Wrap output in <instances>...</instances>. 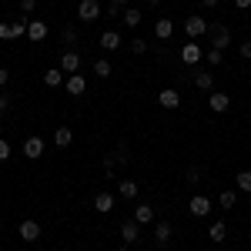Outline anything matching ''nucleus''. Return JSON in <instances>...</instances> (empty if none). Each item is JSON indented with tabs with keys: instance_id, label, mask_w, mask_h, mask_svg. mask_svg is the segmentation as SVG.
Here are the masks:
<instances>
[{
	"instance_id": "f257e3e1",
	"label": "nucleus",
	"mask_w": 251,
	"mask_h": 251,
	"mask_svg": "<svg viewBox=\"0 0 251 251\" xmlns=\"http://www.w3.org/2000/svg\"><path fill=\"white\" fill-rule=\"evenodd\" d=\"M208 37H211V47H218V50H225V47H231V30L225 27V24H208Z\"/></svg>"
},
{
	"instance_id": "f03ea898",
	"label": "nucleus",
	"mask_w": 251,
	"mask_h": 251,
	"mask_svg": "<svg viewBox=\"0 0 251 251\" xmlns=\"http://www.w3.org/2000/svg\"><path fill=\"white\" fill-rule=\"evenodd\" d=\"M184 34H188L191 40H201L204 34H208V20L198 17V14H194V17H188V20H184Z\"/></svg>"
},
{
	"instance_id": "7ed1b4c3",
	"label": "nucleus",
	"mask_w": 251,
	"mask_h": 251,
	"mask_svg": "<svg viewBox=\"0 0 251 251\" xmlns=\"http://www.w3.org/2000/svg\"><path fill=\"white\" fill-rule=\"evenodd\" d=\"M97 17H100V3H97V0H80V3H77V20L94 24Z\"/></svg>"
},
{
	"instance_id": "20e7f679",
	"label": "nucleus",
	"mask_w": 251,
	"mask_h": 251,
	"mask_svg": "<svg viewBox=\"0 0 251 251\" xmlns=\"http://www.w3.org/2000/svg\"><path fill=\"white\" fill-rule=\"evenodd\" d=\"M188 211L194 218H208L211 214V198H204V194H194L191 201H188Z\"/></svg>"
},
{
	"instance_id": "39448f33",
	"label": "nucleus",
	"mask_w": 251,
	"mask_h": 251,
	"mask_svg": "<svg viewBox=\"0 0 251 251\" xmlns=\"http://www.w3.org/2000/svg\"><path fill=\"white\" fill-rule=\"evenodd\" d=\"M17 234L24 238V241H27V245H34V241H40V225L34 221V218H27V221H20Z\"/></svg>"
},
{
	"instance_id": "423d86ee",
	"label": "nucleus",
	"mask_w": 251,
	"mask_h": 251,
	"mask_svg": "<svg viewBox=\"0 0 251 251\" xmlns=\"http://www.w3.org/2000/svg\"><path fill=\"white\" fill-rule=\"evenodd\" d=\"M208 107H211L214 114H225V111L231 107V97L225 94V91H211V94H208Z\"/></svg>"
},
{
	"instance_id": "0eeeda50",
	"label": "nucleus",
	"mask_w": 251,
	"mask_h": 251,
	"mask_svg": "<svg viewBox=\"0 0 251 251\" xmlns=\"http://www.w3.org/2000/svg\"><path fill=\"white\" fill-rule=\"evenodd\" d=\"M201 57H204V47H201L198 40H188V44L181 47V60H184V64H198Z\"/></svg>"
},
{
	"instance_id": "6e6552de",
	"label": "nucleus",
	"mask_w": 251,
	"mask_h": 251,
	"mask_svg": "<svg viewBox=\"0 0 251 251\" xmlns=\"http://www.w3.org/2000/svg\"><path fill=\"white\" fill-rule=\"evenodd\" d=\"M64 74H77V67H80V54L77 50H64L60 54V64H57Z\"/></svg>"
},
{
	"instance_id": "1a4fd4ad",
	"label": "nucleus",
	"mask_w": 251,
	"mask_h": 251,
	"mask_svg": "<svg viewBox=\"0 0 251 251\" xmlns=\"http://www.w3.org/2000/svg\"><path fill=\"white\" fill-rule=\"evenodd\" d=\"M117 231H121V241H124V245H134L137 238H141V225H137L134 218H131V221H124Z\"/></svg>"
},
{
	"instance_id": "9d476101",
	"label": "nucleus",
	"mask_w": 251,
	"mask_h": 251,
	"mask_svg": "<svg viewBox=\"0 0 251 251\" xmlns=\"http://www.w3.org/2000/svg\"><path fill=\"white\" fill-rule=\"evenodd\" d=\"M157 104H161L164 111H174V107H181V94H177L174 87H164V91L157 94Z\"/></svg>"
},
{
	"instance_id": "9b49d317",
	"label": "nucleus",
	"mask_w": 251,
	"mask_h": 251,
	"mask_svg": "<svg viewBox=\"0 0 251 251\" xmlns=\"http://www.w3.org/2000/svg\"><path fill=\"white\" fill-rule=\"evenodd\" d=\"M24 157H30V161L44 157V137H27L24 141Z\"/></svg>"
},
{
	"instance_id": "f8f14e48",
	"label": "nucleus",
	"mask_w": 251,
	"mask_h": 251,
	"mask_svg": "<svg viewBox=\"0 0 251 251\" xmlns=\"http://www.w3.org/2000/svg\"><path fill=\"white\" fill-rule=\"evenodd\" d=\"M94 211L97 214H111V211H114V194H111V191L94 194Z\"/></svg>"
},
{
	"instance_id": "ddd939ff",
	"label": "nucleus",
	"mask_w": 251,
	"mask_h": 251,
	"mask_svg": "<svg viewBox=\"0 0 251 251\" xmlns=\"http://www.w3.org/2000/svg\"><path fill=\"white\" fill-rule=\"evenodd\" d=\"M47 34H50V30H47V24H44V20H27V37L34 40V44H40Z\"/></svg>"
},
{
	"instance_id": "4468645a",
	"label": "nucleus",
	"mask_w": 251,
	"mask_h": 251,
	"mask_svg": "<svg viewBox=\"0 0 251 251\" xmlns=\"http://www.w3.org/2000/svg\"><path fill=\"white\" fill-rule=\"evenodd\" d=\"M154 37L157 40H171L174 37V20H168V17H161L154 24Z\"/></svg>"
},
{
	"instance_id": "2eb2a0df",
	"label": "nucleus",
	"mask_w": 251,
	"mask_h": 251,
	"mask_svg": "<svg viewBox=\"0 0 251 251\" xmlns=\"http://www.w3.org/2000/svg\"><path fill=\"white\" fill-rule=\"evenodd\" d=\"M84 91H87V80L80 77V74H71V77H67V94H71V97H80Z\"/></svg>"
},
{
	"instance_id": "dca6fc26",
	"label": "nucleus",
	"mask_w": 251,
	"mask_h": 251,
	"mask_svg": "<svg viewBox=\"0 0 251 251\" xmlns=\"http://www.w3.org/2000/svg\"><path fill=\"white\" fill-rule=\"evenodd\" d=\"M121 44H124V40H121L117 30H104V34H100V47H104V50H117Z\"/></svg>"
},
{
	"instance_id": "f3484780",
	"label": "nucleus",
	"mask_w": 251,
	"mask_h": 251,
	"mask_svg": "<svg viewBox=\"0 0 251 251\" xmlns=\"http://www.w3.org/2000/svg\"><path fill=\"white\" fill-rule=\"evenodd\" d=\"M54 144H57L60 151L71 148V144H74V131H71V127H57V131H54Z\"/></svg>"
},
{
	"instance_id": "a211bd4d",
	"label": "nucleus",
	"mask_w": 251,
	"mask_h": 251,
	"mask_svg": "<svg viewBox=\"0 0 251 251\" xmlns=\"http://www.w3.org/2000/svg\"><path fill=\"white\" fill-rule=\"evenodd\" d=\"M134 221L137 225H151V221H154V208H151V204H137L134 208Z\"/></svg>"
},
{
	"instance_id": "6ab92c4d",
	"label": "nucleus",
	"mask_w": 251,
	"mask_h": 251,
	"mask_svg": "<svg viewBox=\"0 0 251 251\" xmlns=\"http://www.w3.org/2000/svg\"><path fill=\"white\" fill-rule=\"evenodd\" d=\"M154 241L157 245H168L171 241V221H157L154 225Z\"/></svg>"
},
{
	"instance_id": "aec40b11",
	"label": "nucleus",
	"mask_w": 251,
	"mask_h": 251,
	"mask_svg": "<svg viewBox=\"0 0 251 251\" xmlns=\"http://www.w3.org/2000/svg\"><path fill=\"white\" fill-rule=\"evenodd\" d=\"M194 87L211 94V91H214V74H201V71H198V74H194Z\"/></svg>"
},
{
	"instance_id": "412c9836",
	"label": "nucleus",
	"mask_w": 251,
	"mask_h": 251,
	"mask_svg": "<svg viewBox=\"0 0 251 251\" xmlns=\"http://www.w3.org/2000/svg\"><path fill=\"white\" fill-rule=\"evenodd\" d=\"M218 204H221L225 211H228V208H234V204H238V188H225V191H221V198H218Z\"/></svg>"
},
{
	"instance_id": "4be33fe9",
	"label": "nucleus",
	"mask_w": 251,
	"mask_h": 251,
	"mask_svg": "<svg viewBox=\"0 0 251 251\" xmlns=\"http://www.w3.org/2000/svg\"><path fill=\"white\" fill-rule=\"evenodd\" d=\"M208 238H211L214 245H225V238H228V228H225V221H214L211 231H208Z\"/></svg>"
},
{
	"instance_id": "5701e85b",
	"label": "nucleus",
	"mask_w": 251,
	"mask_h": 251,
	"mask_svg": "<svg viewBox=\"0 0 251 251\" xmlns=\"http://www.w3.org/2000/svg\"><path fill=\"white\" fill-rule=\"evenodd\" d=\"M44 84H47V87H60V84H64V71H60V67L44 71Z\"/></svg>"
},
{
	"instance_id": "b1692460",
	"label": "nucleus",
	"mask_w": 251,
	"mask_h": 251,
	"mask_svg": "<svg viewBox=\"0 0 251 251\" xmlns=\"http://www.w3.org/2000/svg\"><path fill=\"white\" fill-rule=\"evenodd\" d=\"M117 194L127 198V201H134L137 198V181H121V184H117Z\"/></svg>"
},
{
	"instance_id": "393cba45",
	"label": "nucleus",
	"mask_w": 251,
	"mask_h": 251,
	"mask_svg": "<svg viewBox=\"0 0 251 251\" xmlns=\"http://www.w3.org/2000/svg\"><path fill=\"white\" fill-rule=\"evenodd\" d=\"M124 161H127V154H124V148H121V151H114V154H107V157H104V168H107V174L114 171L117 164H124Z\"/></svg>"
},
{
	"instance_id": "a878e982",
	"label": "nucleus",
	"mask_w": 251,
	"mask_h": 251,
	"mask_svg": "<svg viewBox=\"0 0 251 251\" xmlns=\"http://www.w3.org/2000/svg\"><path fill=\"white\" fill-rule=\"evenodd\" d=\"M234 188H238V191H245V194H251V171H238Z\"/></svg>"
},
{
	"instance_id": "bb28decb",
	"label": "nucleus",
	"mask_w": 251,
	"mask_h": 251,
	"mask_svg": "<svg viewBox=\"0 0 251 251\" xmlns=\"http://www.w3.org/2000/svg\"><path fill=\"white\" fill-rule=\"evenodd\" d=\"M137 24H141V10L137 7H127L124 10V27H137Z\"/></svg>"
},
{
	"instance_id": "cd10ccee",
	"label": "nucleus",
	"mask_w": 251,
	"mask_h": 251,
	"mask_svg": "<svg viewBox=\"0 0 251 251\" xmlns=\"http://www.w3.org/2000/svg\"><path fill=\"white\" fill-rule=\"evenodd\" d=\"M94 77H111V60H94Z\"/></svg>"
},
{
	"instance_id": "c85d7f7f",
	"label": "nucleus",
	"mask_w": 251,
	"mask_h": 251,
	"mask_svg": "<svg viewBox=\"0 0 251 251\" xmlns=\"http://www.w3.org/2000/svg\"><path fill=\"white\" fill-rule=\"evenodd\" d=\"M204 60H208V64H214V67H218V64H221V60H225V50H218V47H208V50H204Z\"/></svg>"
},
{
	"instance_id": "c756f323",
	"label": "nucleus",
	"mask_w": 251,
	"mask_h": 251,
	"mask_svg": "<svg viewBox=\"0 0 251 251\" xmlns=\"http://www.w3.org/2000/svg\"><path fill=\"white\" fill-rule=\"evenodd\" d=\"M0 40H14V24L0 20Z\"/></svg>"
},
{
	"instance_id": "7c9ffc66",
	"label": "nucleus",
	"mask_w": 251,
	"mask_h": 251,
	"mask_svg": "<svg viewBox=\"0 0 251 251\" xmlns=\"http://www.w3.org/2000/svg\"><path fill=\"white\" fill-rule=\"evenodd\" d=\"M131 54H137V57H144V54H148V44H144L141 37H137V40H131Z\"/></svg>"
},
{
	"instance_id": "2f4dec72",
	"label": "nucleus",
	"mask_w": 251,
	"mask_h": 251,
	"mask_svg": "<svg viewBox=\"0 0 251 251\" xmlns=\"http://www.w3.org/2000/svg\"><path fill=\"white\" fill-rule=\"evenodd\" d=\"M60 37H64V44H77V30H74V27H64Z\"/></svg>"
},
{
	"instance_id": "473e14b6",
	"label": "nucleus",
	"mask_w": 251,
	"mask_h": 251,
	"mask_svg": "<svg viewBox=\"0 0 251 251\" xmlns=\"http://www.w3.org/2000/svg\"><path fill=\"white\" fill-rule=\"evenodd\" d=\"M20 10H24V14H34V10H37V0H20Z\"/></svg>"
},
{
	"instance_id": "72a5a7b5",
	"label": "nucleus",
	"mask_w": 251,
	"mask_h": 251,
	"mask_svg": "<svg viewBox=\"0 0 251 251\" xmlns=\"http://www.w3.org/2000/svg\"><path fill=\"white\" fill-rule=\"evenodd\" d=\"M238 54H241V57H245V60H251V40H245V44L238 47Z\"/></svg>"
},
{
	"instance_id": "f704fd0d",
	"label": "nucleus",
	"mask_w": 251,
	"mask_h": 251,
	"mask_svg": "<svg viewBox=\"0 0 251 251\" xmlns=\"http://www.w3.org/2000/svg\"><path fill=\"white\" fill-rule=\"evenodd\" d=\"M7 111H10V97H7V94H0V117L7 114Z\"/></svg>"
},
{
	"instance_id": "c9c22d12",
	"label": "nucleus",
	"mask_w": 251,
	"mask_h": 251,
	"mask_svg": "<svg viewBox=\"0 0 251 251\" xmlns=\"http://www.w3.org/2000/svg\"><path fill=\"white\" fill-rule=\"evenodd\" d=\"M7 157H10V144L0 137V161H7Z\"/></svg>"
},
{
	"instance_id": "e433bc0d",
	"label": "nucleus",
	"mask_w": 251,
	"mask_h": 251,
	"mask_svg": "<svg viewBox=\"0 0 251 251\" xmlns=\"http://www.w3.org/2000/svg\"><path fill=\"white\" fill-rule=\"evenodd\" d=\"M7 84H10V71H7V67H0V87H7Z\"/></svg>"
},
{
	"instance_id": "4c0bfd02",
	"label": "nucleus",
	"mask_w": 251,
	"mask_h": 251,
	"mask_svg": "<svg viewBox=\"0 0 251 251\" xmlns=\"http://www.w3.org/2000/svg\"><path fill=\"white\" fill-rule=\"evenodd\" d=\"M117 7H127V0H111V7H107V10H111V14H117Z\"/></svg>"
},
{
	"instance_id": "58836bf2",
	"label": "nucleus",
	"mask_w": 251,
	"mask_h": 251,
	"mask_svg": "<svg viewBox=\"0 0 251 251\" xmlns=\"http://www.w3.org/2000/svg\"><path fill=\"white\" fill-rule=\"evenodd\" d=\"M234 7H238V10H248V7H251V0H234Z\"/></svg>"
},
{
	"instance_id": "ea45409f",
	"label": "nucleus",
	"mask_w": 251,
	"mask_h": 251,
	"mask_svg": "<svg viewBox=\"0 0 251 251\" xmlns=\"http://www.w3.org/2000/svg\"><path fill=\"white\" fill-rule=\"evenodd\" d=\"M201 3H204V7H218L221 0H201Z\"/></svg>"
},
{
	"instance_id": "a19ab883",
	"label": "nucleus",
	"mask_w": 251,
	"mask_h": 251,
	"mask_svg": "<svg viewBox=\"0 0 251 251\" xmlns=\"http://www.w3.org/2000/svg\"><path fill=\"white\" fill-rule=\"evenodd\" d=\"M117 251H131V245H121V248H117Z\"/></svg>"
},
{
	"instance_id": "79ce46f5",
	"label": "nucleus",
	"mask_w": 251,
	"mask_h": 251,
	"mask_svg": "<svg viewBox=\"0 0 251 251\" xmlns=\"http://www.w3.org/2000/svg\"><path fill=\"white\" fill-rule=\"evenodd\" d=\"M148 3H151V7H157V3H161V0H148Z\"/></svg>"
}]
</instances>
